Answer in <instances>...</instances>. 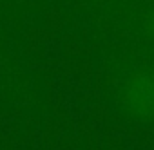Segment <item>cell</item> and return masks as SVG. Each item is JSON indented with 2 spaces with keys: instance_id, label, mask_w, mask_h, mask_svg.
<instances>
[{
  "instance_id": "1",
  "label": "cell",
  "mask_w": 154,
  "mask_h": 150,
  "mask_svg": "<svg viewBox=\"0 0 154 150\" xmlns=\"http://www.w3.org/2000/svg\"><path fill=\"white\" fill-rule=\"evenodd\" d=\"M44 27H47V29H51V31H54V33H60L62 29H63V16H62V11L60 9H56V8H53V9H49L45 15H44Z\"/></svg>"
},
{
  "instance_id": "2",
  "label": "cell",
  "mask_w": 154,
  "mask_h": 150,
  "mask_svg": "<svg viewBox=\"0 0 154 150\" xmlns=\"http://www.w3.org/2000/svg\"><path fill=\"white\" fill-rule=\"evenodd\" d=\"M87 114H89L91 121H94V123H98V125H105L107 119H109V110H107V107L102 105V103L91 105V107L87 109Z\"/></svg>"
},
{
  "instance_id": "3",
  "label": "cell",
  "mask_w": 154,
  "mask_h": 150,
  "mask_svg": "<svg viewBox=\"0 0 154 150\" xmlns=\"http://www.w3.org/2000/svg\"><path fill=\"white\" fill-rule=\"evenodd\" d=\"M40 44H36V42H27L26 44V47H24V52L26 54H36V52H40Z\"/></svg>"
},
{
  "instance_id": "4",
  "label": "cell",
  "mask_w": 154,
  "mask_h": 150,
  "mask_svg": "<svg viewBox=\"0 0 154 150\" xmlns=\"http://www.w3.org/2000/svg\"><path fill=\"white\" fill-rule=\"evenodd\" d=\"M107 146H109V150H118L120 146H122V137H116V136H111V137H107Z\"/></svg>"
}]
</instances>
